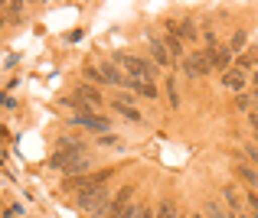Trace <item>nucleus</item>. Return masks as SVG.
Returning <instances> with one entry per match:
<instances>
[{
    "label": "nucleus",
    "mask_w": 258,
    "mask_h": 218,
    "mask_svg": "<svg viewBox=\"0 0 258 218\" xmlns=\"http://www.w3.org/2000/svg\"><path fill=\"white\" fill-rule=\"evenodd\" d=\"M248 121H252V127L258 131V111H252V118H248Z\"/></svg>",
    "instance_id": "27"
},
{
    "label": "nucleus",
    "mask_w": 258,
    "mask_h": 218,
    "mask_svg": "<svg viewBox=\"0 0 258 218\" xmlns=\"http://www.w3.org/2000/svg\"><path fill=\"white\" fill-rule=\"evenodd\" d=\"M85 78H92V81H105V78H101V69H85Z\"/></svg>",
    "instance_id": "21"
},
{
    "label": "nucleus",
    "mask_w": 258,
    "mask_h": 218,
    "mask_svg": "<svg viewBox=\"0 0 258 218\" xmlns=\"http://www.w3.org/2000/svg\"><path fill=\"white\" fill-rule=\"evenodd\" d=\"M141 218H157V215H151V212H141Z\"/></svg>",
    "instance_id": "28"
},
{
    "label": "nucleus",
    "mask_w": 258,
    "mask_h": 218,
    "mask_svg": "<svg viewBox=\"0 0 258 218\" xmlns=\"http://www.w3.org/2000/svg\"><path fill=\"white\" fill-rule=\"evenodd\" d=\"M209 59H213V69H222V75H226L229 65H232V49H229V46H219V49L209 52Z\"/></svg>",
    "instance_id": "5"
},
{
    "label": "nucleus",
    "mask_w": 258,
    "mask_h": 218,
    "mask_svg": "<svg viewBox=\"0 0 258 218\" xmlns=\"http://www.w3.org/2000/svg\"><path fill=\"white\" fill-rule=\"evenodd\" d=\"M245 43H248L245 30H239V33H235V36H232V46H229V49H232V52H239V49H245Z\"/></svg>",
    "instance_id": "18"
},
{
    "label": "nucleus",
    "mask_w": 258,
    "mask_h": 218,
    "mask_svg": "<svg viewBox=\"0 0 258 218\" xmlns=\"http://www.w3.org/2000/svg\"><path fill=\"white\" fill-rule=\"evenodd\" d=\"M239 176L248 182V186H258V169H252V166H239Z\"/></svg>",
    "instance_id": "17"
},
{
    "label": "nucleus",
    "mask_w": 258,
    "mask_h": 218,
    "mask_svg": "<svg viewBox=\"0 0 258 218\" xmlns=\"http://www.w3.org/2000/svg\"><path fill=\"white\" fill-rule=\"evenodd\" d=\"M69 121H72V124H82V127H92V131H101V134L111 127L105 118H92V114H79V118H69Z\"/></svg>",
    "instance_id": "6"
},
{
    "label": "nucleus",
    "mask_w": 258,
    "mask_h": 218,
    "mask_svg": "<svg viewBox=\"0 0 258 218\" xmlns=\"http://www.w3.org/2000/svg\"><path fill=\"white\" fill-rule=\"evenodd\" d=\"M98 144H101V147H114V144H118V140H114V137H111V134H105V137H101V140H98Z\"/></svg>",
    "instance_id": "25"
},
{
    "label": "nucleus",
    "mask_w": 258,
    "mask_h": 218,
    "mask_svg": "<svg viewBox=\"0 0 258 218\" xmlns=\"http://www.w3.org/2000/svg\"><path fill=\"white\" fill-rule=\"evenodd\" d=\"M138 215H141L138 208H134V205H127V208H121V212L114 215V218H138Z\"/></svg>",
    "instance_id": "20"
},
{
    "label": "nucleus",
    "mask_w": 258,
    "mask_h": 218,
    "mask_svg": "<svg viewBox=\"0 0 258 218\" xmlns=\"http://www.w3.org/2000/svg\"><path fill=\"white\" fill-rule=\"evenodd\" d=\"M157 218H176V208H173V202H170V199H164V202H160V212H157Z\"/></svg>",
    "instance_id": "19"
},
{
    "label": "nucleus",
    "mask_w": 258,
    "mask_h": 218,
    "mask_svg": "<svg viewBox=\"0 0 258 218\" xmlns=\"http://www.w3.org/2000/svg\"><path fill=\"white\" fill-rule=\"evenodd\" d=\"M121 65L127 69L134 81H154V72H157V65L144 62V59H134V56H121Z\"/></svg>",
    "instance_id": "3"
},
{
    "label": "nucleus",
    "mask_w": 258,
    "mask_h": 218,
    "mask_svg": "<svg viewBox=\"0 0 258 218\" xmlns=\"http://www.w3.org/2000/svg\"><path fill=\"white\" fill-rule=\"evenodd\" d=\"M248 205H252V212H255V218H258V195H255V192H248Z\"/></svg>",
    "instance_id": "23"
},
{
    "label": "nucleus",
    "mask_w": 258,
    "mask_h": 218,
    "mask_svg": "<svg viewBox=\"0 0 258 218\" xmlns=\"http://www.w3.org/2000/svg\"><path fill=\"white\" fill-rule=\"evenodd\" d=\"M127 88H131L134 94H141V98H157V88H154V81H134V78H127Z\"/></svg>",
    "instance_id": "8"
},
{
    "label": "nucleus",
    "mask_w": 258,
    "mask_h": 218,
    "mask_svg": "<svg viewBox=\"0 0 258 218\" xmlns=\"http://www.w3.org/2000/svg\"><path fill=\"white\" fill-rule=\"evenodd\" d=\"M235 104H239V107H248V104H252V98H248V94H239V98H235Z\"/></svg>",
    "instance_id": "24"
},
{
    "label": "nucleus",
    "mask_w": 258,
    "mask_h": 218,
    "mask_svg": "<svg viewBox=\"0 0 258 218\" xmlns=\"http://www.w3.org/2000/svg\"><path fill=\"white\" fill-rule=\"evenodd\" d=\"M76 205L82 208V212H88L92 218H101L111 208V195H108L105 186H85V189L76 192Z\"/></svg>",
    "instance_id": "1"
},
{
    "label": "nucleus",
    "mask_w": 258,
    "mask_h": 218,
    "mask_svg": "<svg viewBox=\"0 0 258 218\" xmlns=\"http://www.w3.org/2000/svg\"><path fill=\"white\" fill-rule=\"evenodd\" d=\"M203 218H229V215L222 212L216 202H206V205H203Z\"/></svg>",
    "instance_id": "16"
},
{
    "label": "nucleus",
    "mask_w": 258,
    "mask_h": 218,
    "mask_svg": "<svg viewBox=\"0 0 258 218\" xmlns=\"http://www.w3.org/2000/svg\"><path fill=\"white\" fill-rule=\"evenodd\" d=\"M252 94H255V101H258V85H255V91H252Z\"/></svg>",
    "instance_id": "29"
},
{
    "label": "nucleus",
    "mask_w": 258,
    "mask_h": 218,
    "mask_svg": "<svg viewBox=\"0 0 258 218\" xmlns=\"http://www.w3.org/2000/svg\"><path fill=\"white\" fill-rule=\"evenodd\" d=\"M222 85L232 88V91H242V88H245V75H242L239 69H229L226 75H222Z\"/></svg>",
    "instance_id": "9"
},
{
    "label": "nucleus",
    "mask_w": 258,
    "mask_h": 218,
    "mask_svg": "<svg viewBox=\"0 0 258 218\" xmlns=\"http://www.w3.org/2000/svg\"><path fill=\"white\" fill-rule=\"evenodd\" d=\"M245 153L252 156V163H255V166H258V147H255V144H245Z\"/></svg>",
    "instance_id": "22"
},
{
    "label": "nucleus",
    "mask_w": 258,
    "mask_h": 218,
    "mask_svg": "<svg viewBox=\"0 0 258 218\" xmlns=\"http://www.w3.org/2000/svg\"><path fill=\"white\" fill-rule=\"evenodd\" d=\"M167 88H170V104L176 107V101H180V98H176V81H170V85H167Z\"/></svg>",
    "instance_id": "26"
},
{
    "label": "nucleus",
    "mask_w": 258,
    "mask_h": 218,
    "mask_svg": "<svg viewBox=\"0 0 258 218\" xmlns=\"http://www.w3.org/2000/svg\"><path fill=\"white\" fill-rule=\"evenodd\" d=\"M180 39H200V30H196L193 17H186V20L180 23Z\"/></svg>",
    "instance_id": "12"
},
{
    "label": "nucleus",
    "mask_w": 258,
    "mask_h": 218,
    "mask_svg": "<svg viewBox=\"0 0 258 218\" xmlns=\"http://www.w3.org/2000/svg\"><path fill=\"white\" fill-rule=\"evenodd\" d=\"M59 150H62V153H76V156H82V140H69V137H62V140H59Z\"/></svg>",
    "instance_id": "14"
},
{
    "label": "nucleus",
    "mask_w": 258,
    "mask_h": 218,
    "mask_svg": "<svg viewBox=\"0 0 258 218\" xmlns=\"http://www.w3.org/2000/svg\"><path fill=\"white\" fill-rule=\"evenodd\" d=\"M79 98H82V101H88V104H92V107H98L101 104V94L98 91H95V88H88V85H82V88H79Z\"/></svg>",
    "instance_id": "13"
},
{
    "label": "nucleus",
    "mask_w": 258,
    "mask_h": 218,
    "mask_svg": "<svg viewBox=\"0 0 258 218\" xmlns=\"http://www.w3.org/2000/svg\"><path fill=\"white\" fill-rule=\"evenodd\" d=\"M209 69H213V59H209V56H189V59H183V72H186L189 78L206 75Z\"/></svg>",
    "instance_id": "4"
},
{
    "label": "nucleus",
    "mask_w": 258,
    "mask_h": 218,
    "mask_svg": "<svg viewBox=\"0 0 258 218\" xmlns=\"http://www.w3.org/2000/svg\"><path fill=\"white\" fill-rule=\"evenodd\" d=\"M49 166H52V169H66V173H82V169L92 166V160H88L85 153L76 156V153H62V150H59V153L49 160Z\"/></svg>",
    "instance_id": "2"
},
{
    "label": "nucleus",
    "mask_w": 258,
    "mask_h": 218,
    "mask_svg": "<svg viewBox=\"0 0 258 218\" xmlns=\"http://www.w3.org/2000/svg\"><path fill=\"white\" fill-rule=\"evenodd\" d=\"M164 46H167V52L176 59H183V43H180V33H170V36H164Z\"/></svg>",
    "instance_id": "11"
},
{
    "label": "nucleus",
    "mask_w": 258,
    "mask_h": 218,
    "mask_svg": "<svg viewBox=\"0 0 258 218\" xmlns=\"http://www.w3.org/2000/svg\"><path fill=\"white\" fill-rule=\"evenodd\" d=\"M151 43V52H154V65H170V52H167L164 39H147Z\"/></svg>",
    "instance_id": "7"
},
{
    "label": "nucleus",
    "mask_w": 258,
    "mask_h": 218,
    "mask_svg": "<svg viewBox=\"0 0 258 218\" xmlns=\"http://www.w3.org/2000/svg\"><path fill=\"white\" fill-rule=\"evenodd\" d=\"M114 107H118V111L124 114V121H141V114L134 111L131 104H124V98H118V101H114Z\"/></svg>",
    "instance_id": "15"
},
{
    "label": "nucleus",
    "mask_w": 258,
    "mask_h": 218,
    "mask_svg": "<svg viewBox=\"0 0 258 218\" xmlns=\"http://www.w3.org/2000/svg\"><path fill=\"white\" fill-rule=\"evenodd\" d=\"M101 78H105L108 85H127L124 75L118 72V65H101Z\"/></svg>",
    "instance_id": "10"
},
{
    "label": "nucleus",
    "mask_w": 258,
    "mask_h": 218,
    "mask_svg": "<svg viewBox=\"0 0 258 218\" xmlns=\"http://www.w3.org/2000/svg\"><path fill=\"white\" fill-rule=\"evenodd\" d=\"M193 218H203V215H193Z\"/></svg>",
    "instance_id": "30"
}]
</instances>
